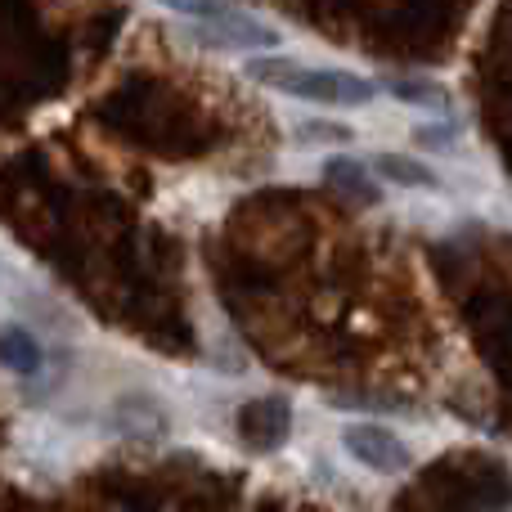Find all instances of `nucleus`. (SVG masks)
I'll return each mask as SVG.
<instances>
[{
	"label": "nucleus",
	"mask_w": 512,
	"mask_h": 512,
	"mask_svg": "<svg viewBox=\"0 0 512 512\" xmlns=\"http://www.w3.org/2000/svg\"><path fill=\"white\" fill-rule=\"evenodd\" d=\"M248 77L261 81L265 90H279V95L306 99V104H328V108H364L378 86L360 72H342V68H306L297 59H283V54H265V59L248 63Z\"/></svg>",
	"instance_id": "obj_1"
},
{
	"label": "nucleus",
	"mask_w": 512,
	"mask_h": 512,
	"mask_svg": "<svg viewBox=\"0 0 512 512\" xmlns=\"http://www.w3.org/2000/svg\"><path fill=\"white\" fill-rule=\"evenodd\" d=\"M342 450L351 454L355 463H364L369 472H382V477H396V472H405L409 463H414L409 445L400 441L391 427H382V423H351V427H342Z\"/></svg>",
	"instance_id": "obj_2"
},
{
	"label": "nucleus",
	"mask_w": 512,
	"mask_h": 512,
	"mask_svg": "<svg viewBox=\"0 0 512 512\" xmlns=\"http://www.w3.org/2000/svg\"><path fill=\"white\" fill-rule=\"evenodd\" d=\"M194 36L203 45H212V50H274V45H279V32H274V27L256 23L252 14H243V9H234V5H225L221 14H212Z\"/></svg>",
	"instance_id": "obj_3"
},
{
	"label": "nucleus",
	"mask_w": 512,
	"mask_h": 512,
	"mask_svg": "<svg viewBox=\"0 0 512 512\" xmlns=\"http://www.w3.org/2000/svg\"><path fill=\"white\" fill-rule=\"evenodd\" d=\"M288 427H292V409L283 405L279 396H261L252 405H243L239 414V436L252 445L256 454H274L283 441H288Z\"/></svg>",
	"instance_id": "obj_4"
},
{
	"label": "nucleus",
	"mask_w": 512,
	"mask_h": 512,
	"mask_svg": "<svg viewBox=\"0 0 512 512\" xmlns=\"http://www.w3.org/2000/svg\"><path fill=\"white\" fill-rule=\"evenodd\" d=\"M324 176H328V185L342 189V194H351L355 203H378V185H373V176H369V167H364V162H355V158H328Z\"/></svg>",
	"instance_id": "obj_5"
},
{
	"label": "nucleus",
	"mask_w": 512,
	"mask_h": 512,
	"mask_svg": "<svg viewBox=\"0 0 512 512\" xmlns=\"http://www.w3.org/2000/svg\"><path fill=\"white\" fill-rule=\"evenodd\" d=\"M0 364L14 373H36L41 369V346H36V337L18 324L0 328Z\"/></svg>",
	"instance_id": "obj_6"
},
{
	"label": "nucleus",
	"mask_w": 512,
	"mask_h": 512,
	"mask_svg": "<svg viewBox=\"0 0 512 512\" xmlns=\"http://www.w3.org/2000/svg\"><path fill=\"white\" fill-rule=\"evenodd\" d=\"M373 171H378L382 180H391V185H405V189H436V185H441V180H436V171H427L423 162L405 158V153H382Z\"/></svg>",
	"instance_id": "obj_7"
},
{
	"label": "nucleus",
	"mask_w": 512,
	"mask_h": 512,
	"mask_svg": "<svg viewBox=\"0 0 512 512\" xmlns=\"http://www.w3.org/2000/svg\"><path fill=\"white\" fill-rule=\"evenodd\" d=\"M396 99H405V104H423V108H450V95H445L441 86H427V81H396Z\"/></svg>",
	"instance_id": "obj_8"
},
{
	"label": "nucleus",
	"mask_w": 512,
	"mask_h": 512,
	"mask_svg": "<svg viewBox=\"0 0 512 512\" xmlns=\"http://www.w3.org/2000/svg\"><path fill=\"white\" fill-rule=\"evenodd\" d=\"M297 140L301 144H346L351 131H346V126H333V122H306L297 131Z\"/></svg>",
	"instance_id": "obj_9"
}]
</instances>
